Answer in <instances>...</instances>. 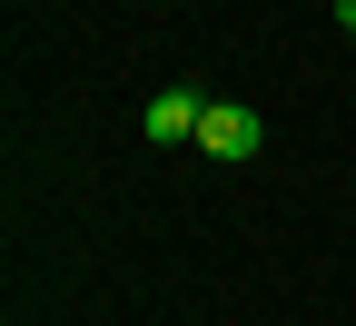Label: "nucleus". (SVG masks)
I'll return each instance as SVG.
<instances>
[{"label":"nucleus","instance_id":"f257e3e1","mask_svg":"<svg viewBox=\"0 0 356 326\" xmlns=\"http://www.w3.org/2000/svg\"><path fill=\"white\" fill-rule=\"evenodd\" d=\"M198 149H208V158H257V109H238V99H208V119H198Z\"/></svg>","mask_w":356,"mask_h":326},{"label":"nucleus","instance_id":"f03ea898","mask_svg":"<svg viewBox=\"0 0 356 326\" xmlns=\"http://www.w3.org/2000/svg\"><path fill=\"white\" fill-rule=\"evenodd\" d=\"M198 119H208V99H198V89H159V99L139 109V129L159 138V149H178V138H198Z\"/></svg>","mask_w":356,"mask_h":326},{"label":"nucleus","instance_id":"7ed1b4c3","mask_svg":"<svg viewBox=\"0 0 356 326\" xmlns=\"http://www.w3.org/2000/svg\"><path fill=\"white\" fill-rule=\"evenodd\" d=\"M346 50H356V0H346Z\"/></svg>","mask_w":356,"mask_h":326}]
</instances>
